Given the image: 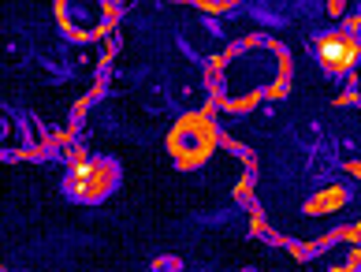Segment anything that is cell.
Listing matches in <instances>:
<instances>
[{"label": "cell", "instance_id": "cell-1", "mask_svg": "<svg viewBox=\"0 0 361 272\" xmlns=\"http://www.w3.org/2000/svg\"><path fill=\"white\" fill-rule=\"evenodd\" d=\"M119 187V165L109 157H75L63 175V190L78 206H97Z\"/></svg>", "mask_w": 361, "mask_h": 272}, {"label": "cell", "instance_id": "cell-2", "mask_svg": "<svg viewBox=\"0 0 361 272\" xmlns=\"http://www.w3.org/2000/svg\"><path fill=\"white\" fill-rule=\"evenodd\" d=\"M313 57L328 75H346L361 60V34L350 26H331L313 37Z\"/></svg>", "mask_w": 361, "mask_h": 272}]
</instances>
